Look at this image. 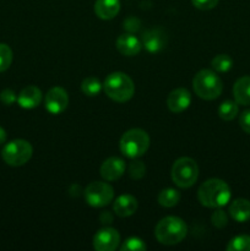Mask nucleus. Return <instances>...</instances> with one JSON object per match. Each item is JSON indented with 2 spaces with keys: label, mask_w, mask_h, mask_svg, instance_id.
Wrapping results in <instances>:
<instances>
[{
  "label": "nucleus",
  "mask_w": 250,
  "mask_h": 251,
  "mask_svg": "<svg viewBox=\"0 0 250 251\" xmlns=\"http://www.w3.org/2000/svg\"><path fill=\"white\" fill-rule=\"evenodd\" d=\"M230 188L225 180L213 178L201 184L198 190L200 203L208 208H220L227 205L230 200Z\"/></svg>",
  "instance_id": "1"
},
{
  "label": "nucleus",
  "mask_w": 250,
  "mask_h": 251,
  "mask_svg": "<svg viewBox=\"0 0 250 251\" xmlns=\"http://www.w3.org/2000/svg\"><path fill=\"white\" fill-rule=\"evenodd\" d=\"M188 234V227L181 218L168 216L157 223L154 237L163 245L179 244Z\"/></svg>",
  "instance_id": "2"
},
{
  "label": "nucleus",
  "mask_w": 250,
  "mask_h": 251,
  "mask_svg": "<svg viewBox=\"0 0 250 251\" xmlns=\"http://www.w3.org/2000/svg\"><path fill=\"white\" fill-rule=\"evenodd\" d=\"M103 90L110 100L118 103H125L132 98L135 93V85L131 78L124 73H112L105 77Z\"/></svg>",
  "instance_id": "3"
},
{
  "label": "nucleus",
  "mask_w": 250,
  "mask_h": 251,
  "mask_svg": "<svg viewBox=\"0 0 250 251\" xmlns=\"http://www.w3.org/2000/svg\"><path fill=\"white\" fill-rule=\"evenodd\" d=\"M194 92L198 97L205 100H216L221 96L223 90V83L220 76L212 70L203 69L199 71L193 80Z\"/></svg>",
  "instance_id": "4"
},
{
  "label": "nucleus",
  "mask_w": 250,
  "mask_h": 251,
  "mask_svg": "<svg viewBox=\"0 0 250 251\" xmlns=\"http://www.w3.org/2000/svg\"><path fill=\"white\" fill-rule=\"evenodd\" d=\"M120 151L127 158L144 156L150 147V137L145 130L131 129L124 132L119 142Z\"/></svg>",
  "instance_id": "5"
},
{
  "label": "nucleus",
  "mask_w": 250,
  "mask_h": 251,
  "mask_svg": "<svg viewBox=\"0 0 250 251\" xmlns=\"http://www.w3.org/2000/svg\"><path fill=\"white\" fill-rule=\"evenodd\" d=\"M173 183L181 189H188L196 183L199 178V167L194 159L181 157L174 162L171 171Z\"/></svg>",
  "instance_id": "6"
},
{
  "label": "nucleus",
  "mask_w": 250,
  "mask_h": 251,
  "mask_svg": "<svg viewBox=\"0 0 250 251\" xmlns=\"http://www.w3.org/2000/svg\"><path fill=\"white\" fill-rule=\"evenodd\" d=\"M33 147L28 141L22 139L7 142L1 151V157L6 164L11 167H21L31 159Z\"/></svg>",
  "instance_id": "7"
},
{
  "label": "nucleus",
  "mask_w": 250,
  "mask_h": 251,
  "mask_svg": "<svg viewBox=\"0 0 250 251\" xmlns=\"http://www.w3.org/2000/svg\"><path fill=\"white\" fill-rule=\"evenodd\" d=\"M114 198V190L108 183L93 181L85 189V200L92 207H104L109 205Z\"/></svg>",
  "instance_id": "8"
},
{
  "label": "nucleus",
  "mask_w": 250,
  "mask_h": 251,
  "mask_svg": "<svg viewBox=\"0 0 250 251\" xmlns=\"http://www.w3.org/2000/svg\"><path fill=\"white\" fill-rule=\"evenodd\" d=\"M46 109L50 114L58 115L61 114L64 110L68 108L69 104V96L64 88L61 87H53L48 91L44 100Z\"/></svg>",
  "instance_id": "9"
},
{
  "label": "nucleus",
  "mask_w": 250,
  "mask_h": 251,
  "mask_svg": "<svg viewBox=\"0 0 250 251\" xmlns=\"http://www.w3.org/2000/svg\"><path fill=\"white\" fill-rule=\"evenodd\" d=\"M120 235L114 228H102L93 237V249L97 251H113L119 247Z\"/></svg>",
  "instance_id": "10"
},
{
  "label": "nucleus",
  "mask_w": 250,
  "mask_h": 251,
  "mask_svg": "<svg viewBox=\"0 0 250 251\" xmlns=\"http://www.w3.org/2000/svg\"><path fill=\"white\" fill-rule=\"evenodd\" d=\"M191 103V95L186 88H175L167 98V105L172 113H181L189 108Z\"/></svg>",
  "instance_id": "11"
},
{
  "label": "nucleus",
  "mask_w": 250,
  "mask_h": 251,
  "mask_svg": "<svg viewBox=\"0 0 250 251\" xmlns=\"http://www.w3.org/2000/svg\"><path fill=\"white\" fill-rule=\"evenodd\" d=\"M125 172V162L119 157H109L100 166V176L107 181L118 180Z\"/></svg>",
  "instance_id": "12"
},
{
  "label": "nucleus",
  "mask_w": 250,
  "mask_h": 251,
  "mask_svg": "<svg viewBox=\"0 0 250 251\" xmlns=\"http://www.w3.org/2000/svg\"><path fill=\"white\" fill-rule=\"evenodd\" d=\"M118 51L125 56H134L141 51L142 43L140 39H137L134 34L124 33L118 37L117 43H115Z\"/></svg>",
  "instance_id": "13"
},
{
  "label": "nucleus",
  "mask_w": 250,
  "mask_h": 251,
  "mask_svg": "<svg viewBox=\"0 0 250 251\" xmlns=\"http://www.w3.org/2000/svg\"><path fill=\"white\" fill-rule=\"evenodd\" d=\"M42 91L36 86H27L17 96V103L24 109H33L42 102Z\"/></svg>",
  "instance_id": "14"
},
{
  "label": "nucleus",
  "mask_w": 250,
  "mask_h": 251,
  "mask_svg": "<svg viewBox=\"0 0 250 251\" xmlns=\"http://www.w3.org/2000/svg\"><path fill=\"white\" fill-rule=\"evenodd\" d=\"M166 34L162 29L153 28L149 29L142 36V46L150 51V53H157L166 47Z\"/></svg>",
  "instance_id": "15"
},
{
  "label": "nucleus",
  "mask_w": 250,
  "mask_h": 251,
  "mask_svg": "<svg viewBox=\"0 0 250 251\" xmlns=\"http://www.w3.org/2000/svg\"><path fill=\"white\" fill-rule=\"evenodd\" d=\"M136 210L137 200L132 195H129V194L120 195L119 198L115 199L114 205H113V211L119 217H129V216L134 215Z\"/></svg>",
  "instance_id": "16"
},
{
  "label": "nucleus",
  "mask_w": 250,
  "mask_h": 251,
  "mask_svg": "<svg viewBox=\"0 0 250 251\" xmlns=\"http://www.w3.org/2000/svg\"><path fill=\"white\" fill-rule=\"evenodd\" d=\"M120 0H96L95 12L100 20H112L119 14Z\"/></svg>",
  "instance_id": "17"
},
{
  "label": "nucleus",
  "mask_w": 250,
  "mask_h": 251,
  "mask_svg": "<svg viewBox=\"0 0 250 251\" xmlns=\"http://www.w3.org/2000/svg\"><path fill=\"white\" fill-rule=\"evenodd\" d=\"M233 96L238 104L250 105V76H243L235 81Z\"/></svg>",
  "instance_id": "18"
},
{
  "label": "nucleus",
  "mask_w": 250,
  "mask_h": 251,
  "mask_svg": "<svg viewBox=\"0 0 250 251\" xmlns=\"http://www.w3.org/2000/svg\"><path fill=\"white\" fill-rule=\"evenodd\" d=\"M229 215L234 221L244 223L250 220V201L247 199H237L229 205Z\"/></svg>",
  "instance_id": "19"
},
{
  "label": "nucleus",
  "mask_w": 250,
  "mask_h": 251,
  "mask_svg": "<svg viewBox=\"0 0 250 251\" xmlns=\"http://www.w3.org/2000/svg\"><path fill=\"white\" fill-rule=\"evenodd\" d=\"M180 193L175 189L167 188L163 189L161 193L158 194V203L163 207L171 208L174 206L178 205V202L180 201Z\"/></svg>",
  "instance_id": "20"
},
{
  "label": "nucleus",
  "mask_w": 250,
  "mask_h": 251,
  "mask_svg": "<svg viewBox=\"0 0 250 251\" xmlns=\"http://www.w3.org/2000/svg\"><path fill=\"white\" fill-rule=\"evenodd\" d=\"M238 112H239V107L235 100H225L221 103L220 108H218V115L225 122H230L237 117Z\"/></svg>",
  "instance_id": "21"
},
{
  "label": "nucleus",
  "mask_w": 250,
  "mask_h": 251,
  "mask_svg": "<svg viewBox=\"0 0 250 251\" xmlns=\"http://www.w3.org/2000/svg\"><path fill=\"white\" fill-rule=\"evenodd\" d=\"M103 85L100 81L96 77H86L81 83V91L83 95L88 96V97H95V96L100 95L102 91Z\"/></svg>",
  "instance_id": "22"
},
{
  "label": "nucleus",
  "mask_w": 250,
  "mask_h": 251,
  "mask_svg": "<svg viewBox=\"0 0 250 251\" xmlns=\"http://www.w3.org/2000/svg\"><path fill=\"white\" fill-rule=\"evenodd\" d=\"M213 70L217 73H227L232 69L233 60L228 54H218L211 61Z\"/></svg>",
  "instance_id": "23"
},
{
  "label": "nucleus",
  "mask_w": 250,
  "mask_h": 251,
  "mask_svg": "<svg viewBox=\"0 0 250 251\" xmlns=\"http://www.w3.org/2000/svg\"><path fill=\"white\" fill-rule=\"evenodd\" d=\"M228 251H250V235H238L227 245Z\"/></svg>",
  "instance_id": "24"
},
{
  "label": "nucleus",
  "mask_w": 250,
  "mask_h": 251,
  "mask_svg": "<svg viewBox=\"0 0 250 251\" xmlns=\"http://www.w3.org/2000/svg\"><path fill=\"white\" fill-rule=\"evenodd\" d=\"M12 50L7 44L0 43V73H4L12 63Z\"/></svg>",
  "instance_id": "25"
},
{
  "label": "nucleus",
  "mask_w": 250,
  "mask_h": 251,
  "mask_svg": "<svg viewBox=\"0 0 250 251\" xmlns=\"http://www.w3.org/2000/svg\"><path fill=\"white\" fill-rule=\"evenodd\" d=\"M147 249L146 244L140 238H129L120 247L122 251H145Z\"/></svg>",
  "instance_id": "26"
},
{
  "label": "nucleus",
  "mask_w": 250,
  "mask_h": 251,
  "mask_svg": "<svg viewBox=\"0 0 250 251\" xmlns=\"http://www.w3.org/2000/svg\"><path fill=\"white\" fill-rule=\"evenodd\" d=\"M129 174L132 179H141L146 174V167L141 161L132 162L129 166Z\"/></svg>",
  "instance_id": "27"
},
{
  "label": "nucleus",
  "mask_w": 250,
  "mask_h": 251,
  "mask_svg": "<svg viewBox=\"0 0 250 251\" xmlns=\"http://www.w3.org/2000/svg\"><path fill=\"white\" fill-rule=\"evenodd\" d=\"M211 221H212V225L215 226L216 228H220V229L221 228H225L228 223L227 213H225V211L221 210V207L217 208V210L212 213V216H211Z\"/></svg>",
  "instance_id": "28"
},
{
  "label": "nucleus",
  "mask_w": 250,
  "mask_h": 251,
  "mask_svg": "<svg viewBox=\"0 0 250 251\" xmlns=\"http://www.w3.org/2000/svg\"><path fill=\"white\" fill-rule=\"evenodd\" d=\"M191 2H193V5L196 9L207 11V10H211L217 6L218 0H191Z\"/></svg>",
  "instance_id": "29"
},
{
  "label": "nucleus",
  "mask_w": 250,
  "mask_h": 251,
  "mask_svg": "<svg viewBox=\"0 0 250 251\" xmlns=\"http://www.w3.org/2000/svg\"><path fill=\"white\" fill-rule=\"evenodd\" d=\"M0 100H1L5 105L14 104V103L17 100L16 93H15L12 90H10V88H6V90H4L1 93H0Z\"/></svg>",
  "instance_id": "30"
},
{
  "label": "nucleus",
  "mask_w": 250,
  "mask_h": 251,
  "mask_svg": "<svg viewBox=\"0 0 250 251\" xmlns=\"http://www.w3.org/2000/svg\"><path fill=\"white\" fill-rule=\"evenodd\" d=\"M239 125L243 129V131H245L247 134L250 135V109L245 110L240 114L239 117Z\"/></svg>",
  "instance_id": "31"
},
{
  "label": "nucleus",
  "mask_w": 250,
  "mask_h": 251,
  "mask_svg": "<svg viewBox=\"0 0 250 251\" xmlns=\"http://www.w3.org/2000/svg\"><path fill=\"white\" fill-rule=\"evenodd\" d=\"M141 26V22L136 17H127L124 21V28L129 32H136Z\"/></svg>",
  "instance_id": "32"
},
{
  "label": "nucleus",
  "mask_w": 250,
  "mask_h": 251,
  "mask_svg": "<svg viewBox=\"0 0 250 251\" xmlns=\"http://www.w3.org/2000/svg\"><path fill=\"white\" fill-rule=\"evenodd\" d=\"M100 222L103 223V225H105V223H112L113 222V216L110 215L109 212H103L102 215L100 216Z\"/></svg>",
  "instance_id": "33"
},
{
  "label": "nucleus",
  "mask_w": 250,
  "mask_h": 251,
  "mask_svg": "<svg viewBox=\"0 0 250 251\" xmlns=\"http://www.w3.org/2000/svg\"><path fill=\"white\" fill-rule=\"evenodd\" d=\"M5 141H6V131L0 126V145L5 144Z\"/></svg>",
  "instance_id": "34"
}]
</instances>
